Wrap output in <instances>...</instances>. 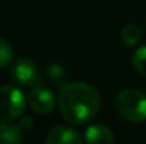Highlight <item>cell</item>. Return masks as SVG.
<instances>
[{
  "label": "cell",
  "mask_w": 146,
  "mask_h": 144,
  "mask_svg": "<svg viewBox=\"0 0 146 144\" xmlns=\"http://www.w3.org/2000/svg\"><path fill=\"white\" fill-rule=\"evenodd\" d=\"M121 38H122L123 44L128 45V47L136 45L139 43V40H141V30H139V27H136L135 24L123 26V28L121 31Z\"/></svg>",
  "instance_id": "9"
},
{
  "label": "cell",
  "mask_w": 146,
  "mask_h": 144,
  "mask_svg": "<svg viewBox=\"0 0 146 144\" xmlns=\"http://www.w3.org/2000/svg\"><path fill=\"white\" fill-rule=\"evenodd\" d=\"M84 140L90 144H111L115 139L109 127L104 124H92L85 130Z\"/></svg>",
  "instance_id": "7"
},
{
  "label": "cell",
  "mask_w": 146,
  "mask_h": 144,
  "mask_svg": "<svg viewBox=\"0 0 146 144\" xmlns=\"http://www.w3.org/2000/svg\"><path fill=\"white\" fill-rule=\"evenodd\" d=\"M13 57H14V51L11 45L6 40L0 38V68L10 65L13 61Z\"/></svg>",
  "instance_id": "11"
},
{
  "label": "cell",
  "mask_w": 146,
  "mask_h": 144,
  "mask_svg": "<svg viewBox=\"0 0 146 144\" xmlns=\"http://www.w3.org/2000/svg\"><path fill=\"white\" fill-rule=\"evenodd\" d=\"M58 103L62 119L70 124L80 126L95 117L101 106V95L88 84L70 82L61 86Z\"/></svg>",
  "instance_id": "1"
},
{
  "label": "cell",
  "mask_w": 146,
  "mask_h": 144,
  "mask_svg": "<svg viewBox=\"0 0 146 144\" xmlns=\"http://www.w3.org/2000/svg\"><path fill=\"white\" fill-rule=\"evenodd\" d=\"M26 109L24 93L11 85L0 86V122H11Z\"/></svg>",
  "instance_id": "3"
},
{
  "label": "cell",
  "mask_w": 146,
  "mask_h": 144,
  "mask_svg": "<svg viewBox=\"0 0 146 144\" xmlns=\"http://www.w3.org/2000/svg\"><path fill=\"white\" fill-rule=\"evenodd\" d=\"M133 66L135 69L142 75V76H146V45L145 47L138 48L133 54Z\"/></svg>",
  "instance_id": "12"
},
{
  "label": "cell",
  "mask_w": 146,
  "mask_h": 144,
  "mask_svg": "<svg viewBox=\"0 0 146 144\" xmlns=\"http://www.w3.org/2000/svg\"><path fill=\"white\" fill-rule=\"evenodd\" d=\"M47 144H80L82 143V137L77 130L68 126H57L54 127L46 137Z\"/></svg>",
  "instance_id": "6"
},
{
  "label": "cell",
  "mask_w": 146,
  "mask_h": 144,
  "mask_svg": "<svg viewBox=\"0 0 146 144\" xmlns=\"http://www.w3.org/2000/svg\"><path fill=\"white\" fill-rule=\"evenodd\" d=\"M11 78L21 86H34L38 81V69L30 58H19L11 66Z\"/></svg>",
  "instance_id": "4"
},
{
  "label": "cell",
  "mask_w": 146,
  "mask_h": 144,
  "mask_svg": "<svg viewBox=\"0 0 146 144\" xmlns=\"http://www.w3.org/2000/svg\"><path fill=\"white\" fill-rule=\"evenodd\" d=\"M20 126L21 127H29V126H31V117H24L23 120H21V123H20Z\"/></svg>",
  "instance_id": "13"
},
{
  "label": "cell",
  "mask_w": 146,
  "mask_h": 144,
  "mask_svg": "<svg viewBox=\"0 0 146 144\" xmlns=\"http://www.w3.org/2000/svg\"><path fill=\"white\" fill-rule=\"evenodd\" d=\"M23 141V132L20 126L0 124V144H19Z\"/></svg>",
  "instance_id": "8"
},
{
  "label": "cell",
  "mask_w": 146,
  "mask_h": 144,
  "mask_svg": "<svg viewBox=\"0 0 146 144\" xmlns=\"http://www.w3.org/2000/svg\"><path fill=\"white\" fill-rule=\"evenodd\" d=\"M27 102L31 106V109L37 113L46 114L54 110L55 107V99L51 91L43 86H34L27 93Z\"/></svg>",
  "instance_id": "5"
},
{
  "label": "cell",
  "mask_w": 146,
  "mask_h": 144,
  "mask_svg": "<svg viewBox=\"0 0 146 144\" xmlns=\"http://www.w3.org/2000/svg\"><path fill=\"white\" fill-rule=\"evenodd\" d=\"M116 112L132 123L146 120V93L138 89H123L115 97Z\"/></svg>",
  "instance_id": "2"
},
{
  "label": "cell",
  "mask_w": 146,
  "mask_h": 144,
  "mask_svg": "<svg viewBox=\"0 0 146 144\" xmlns=\"http://www.w3.org/2000/svg\"><path fill=\"white\" fill-rule=\"evenodd\" d=\"M47 75H48L50 82L54 86H62L65 85V79H67V72L65 69L58 65V64H51L47 68Z\"/></svg>",
  "instance_id": "10"
}]
</instances>
